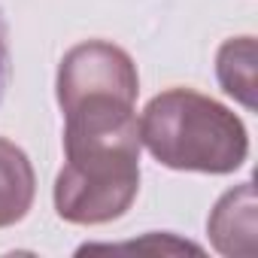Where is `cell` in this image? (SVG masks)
<instances>
[{
    "label": "cell",
    "instance_id": "6da1fadb",
    "mask_svg": "<svg viewBox=\"0 0 258 258\" xmlns=\"http://www.w3.org/2000/svg\"><path fill=\"white\" fill-rule=\"evenodd\" d=\"M67 164L55 179V210L70 225H106L140 191V121L134 103L88 97L64 109Z\"/></svg>",
    "mask_w": 258,
    "mask_h": 258
},
{
    "label": "cell",
    "instance_id": "7a4b0ae2",
    "mask_svg": "<svg viewBox=\"0 0 258 258\" xmlns=\"http://www.w3.org/2000/svg\"><path fill=\"white\" fill-rule=\"evenodd\" d=\"M140 143L170 170L234 173L249 155L243 121L219 100L191 88H170L146 103Z\"/></svg>",
    "mask_w": 258,
    "mask_h": 258
},
{
    "label": "cell",
    "instance_id": "3957f363",
    "mask_svg": "<svg viewBox=\"0 0 258 258\" xmlns=\"http://www.w3.org/2000/svg\"><path fill=\"white\" fill-rule=\"evenodd\" d=\"M55 88H58L61 109L85 97H118L134 103L140 91V76H137V64L124 49L103 40H88L73 46L61 58Z\"/></svg>",
    "mask_w": 258,
    "mask_h": 258
},
{
    "label": "cell",
    "instance_id": "277c9868",
    "mask_svg": "<svg viewBox=\"0 0 258 258\" xmlns=\"http://www.w3.org/2000/svg\"><path fill=\"white\" fill-rule=\"evenodd\" d=\"M210 240L222 255L252 258L255 255V188L243 182L219 198L207 222Z\"/></svg>",
    "mask_w": 258,
    "mask_h": 258
},
{
    "label": "cell",
    "instance_id": "5b68a950",
    "mask_svg": "<svg viewBox=\"0 0 258 258\" xmlns=\"http://www.w3.org/2000/svg\"><path fill=\"white\" fill-rule=\"evenodd\" d=\"M37 195V176L25 149L0 137V228H10L28 216Z\"/></svg>",
    "mask_w": 258,
    "mask_h": 258
},
{
    "label": "cell",
    "instance_id": "8992f818",
    "mask_svg": "<svg viewBox=\"0 0 258 258\" xmlns=\"http://www.w3.org/2000/svg\"><path fill=\"white\" fill-rule=\"evenodd\" d=\"M216 76L225 94H231L246 109H255V40H225L216 55Z\"/></svg>",
    "mask_w": 258,
    "mask_h": 258
},
{
    "label": "cell",
    "instance_id": "52a82bcc",
    "mask_svg": "<svg viewBox=\"0 0 258 258\" xmlns=\"http://www.w3.org/2000/svg\"><path fill=\"white\" fill-rule=\"evenodd\" d=\"M7 88H10V34H7L4 13H0V103H4Z\"/></svg>",
    "mask_w": 258,
    "mask_h": 258
}]
</instances>
